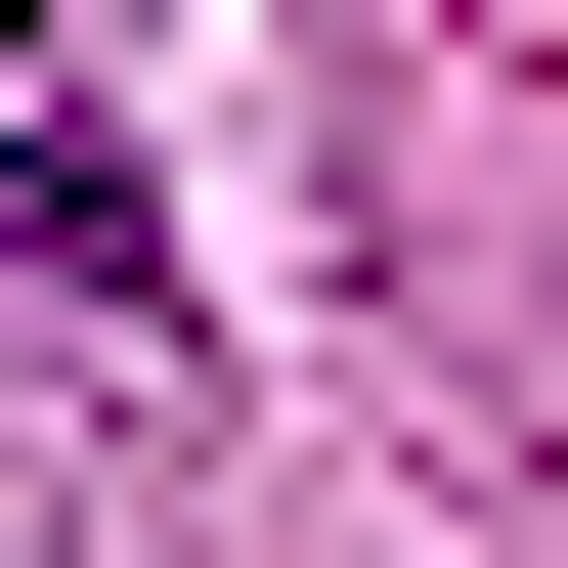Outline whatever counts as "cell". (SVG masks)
<instances>
[{"label": "cell", "instance_id": "1", "mask_svg": "<svg viewBox=\"0 0 568 568\" xmlns=\"http://www.w3.org/2000/svg\"><path fill=\"white\" fill-rule=\"evenodd\" d=\"M0 263H44V306H175V219H132V132H88V0H0Z\"/></svg>", "mask_w": 568, "mask_h": 568}]
</instances>
